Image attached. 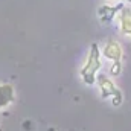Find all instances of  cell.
Returning a JSON list of instances; mask_svg holds the SVG:
<instances>
[{
	"instance_id": "obj_7",
	"label": "cell",
	"mask_w": 131,
	"mask_h": 131,
	"mask_svg": "<svg viewBox=\"0 0 131 131\" xmlns=\"http://www.w3.org/2000/svg\"><path fill=\"white\" fill-rule=\"evenodd\" d=\"M121 72H122V63L121 61H113V64L110 67V73L113 76H119Z\"/></svg>"
},
{
	"instance_id": "obj_5",
	"label": "cell",
	"mask_w": 131,
	"mask_h": 131,
	"mask_svg": "<svg viewBox=\"0 0 131 131\" xmlns=\"http://www.w3.org/2000/svg\"><path fill=\"white\" fill-rule=\"evenodd\" d=\"M124 6V3H117L116 6H111V5H102L101 8L98 9V15H99V20L102 23H110L116 14L121 11V8Z\"/></svg>"
},
{
	"instance_id": "obj_3",
	"label": "cell",
	"mask_w": 131,
	"mask_h": 131,
	"mask_svg": "<svg viewBox=\"0 0 131 131\" xmlns=\"http://www.w3.org/2000/svg\"><path fill=\"white\" fill-rule=\"evenodd\" d=\"M102 55L107 60H110L111 63L113 61H121L122 57H124V50H122V46L116 40H108L102 47Z\"/></svg>"
},
{
	"instance_id": "obj_4",
	"label": "cell",
	"mask_w": 131,
	"mask_h": 131,
	"mask_svg": "<svg viewBox=\"0 0 131 131\" xmlns=\"http://www.w3.org/2000/svg\"><path fill=\"white\" fill-rule=\"evenodd\" d=\"M116 15H117V25L121 32L131 38V8L124 5Z\"/></svg>"
},
{
	"instance_id": "obj_6",
	"label": "cell",
	"mask_w": 131,
	"mask_h": 131,
	"mask_svg": "<svg viewBox=\"0 0 131 131\" xmlns=\"http://www.w3.org/2000/svg\"><path fill=\"white\" fill-rule=\"evenodd\" d=\"M15 101V90L11 84H0V110Z\"/></svg>"
},
{
	"instance_id": "obj_2",
	"label": "cell",
	"mask_w": 131,
	"mask_h": 131,
	"mask_svg": "<svg viewBox=\"0 0 131 131\" xmlns=\"http://www.w3.org/2000/svg\"><path fill=\"white\" fill-rule=\"evenodd\" d=\"M96 82H98L99 89H101L102 99L111 98V102H113L114 107H119L122 104V93L110 78H107L105 75H96Z\"/></svg>"
},
{
	"instance_id": "obj_8",
	"label": "cell",
	"mask_w": 131,
	"mask_h": 131,
	"mask_svg": "<svg viewBox=\"0 0 131 131\" xmlns=\"http://www.w3.org/2000/svg\"><path fill=\"white\" fill-rule=\"evenodd\" d=\"M125 2H128V3H131V0H125Z\"/></svg>"
},
{
	"instance_id": "obj_1",
	"label": "cell",
	"mask_w": 131,
	"mask_h": 131,
	"mask_svg": "<svg viewBox=\"0 0 131 131\" xmlns=\"http://www.w3.org/2000/svg\"><path fill=\"white\" fill-rule=\"evenodd\" d=\"M102 67V61H101V50L99 46L96 43H93L90 46V52L87 57L85 64L82 66L81 69V78L87 85H92L96 82V75Z\"/></svg>"
}]
</instances>
